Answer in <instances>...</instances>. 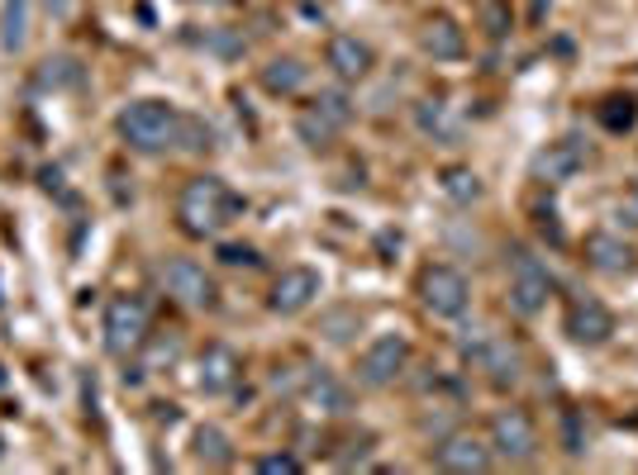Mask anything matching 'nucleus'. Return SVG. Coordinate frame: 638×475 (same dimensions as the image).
<instances>
[{
	"label": "nucleus",
	"mask_w": 638,
	"mask_h": 475,
	"mask_svg": "<svg viewBox=\"0 0 638 475\" xmlns=\"http://www.w3.org/2000/svg\"><path fill=\"white\" fill-rule=\"evenodd\" d=\"M406 362H410V342L400 333H382L368 352H362L358 380H362V386H372V390H386V386H396V380H400Z\"/></svg>",
	"instance_id": "nucleus-6"
},
{
	"label": "nucleus",
	"mask_w": 638,
	"mask_h": 475,
	"mask_svg": "<svg viewBox=\"0 0 638 475\" xmlns=\"http://www.w3.org/2000/svg\"><path fill=\"white\" fill-rule=\"evenodd\" d=\"M296 134H301L305 148H329V138L338 134V129H334V124H324V119H320L315 110H310V114L296 119Z\"/></svg>",
	"instance_id": "nucleus-24"
},
{
	"label": "nucleus",
	"mask_w": 638,
	"mask_h": 475,
	"mask_svg": "<svg viewBox=\"0 0 638 475\" xmlns=\"http://www.w3.org/2000/svg\"><path fill=\"white\" fill-rule=\"evenodd\" d=\"M44 82L48 86H53V82H76V76H82V72H76V62H68V58H58V62H44Z\"/></svg>",
	"instance_id": "nucleus-29"
},
{
	"label": "nucleus",
	"mask_w": 638,
	"mask_h": 475,
	"mask_svg": "<svg viewBox=\"0 0 638 475\" xmlns=\"http://www.w3.org/2000/svg\"><path fill=\"white\" fill-rule=\"evenodd\" d=\"M420 295L434 319H458L472 305V285H467V276L458 267H429L420 276Z\"/></svg>",
	"instance_id": "nucleus-4"
},
{
	"label": "nucleus",
	"mask_w": 638,
	"mask_h": 475,
	"mask_svg": "<svg viewBox=\"0 0 638 475\" xmlns=\"http://www.w3.org/2000/svg\"><path fill=\"white\" fill-rule=\"evenodd\" d=\"M420 129L424 134H434V138H453V129H448V114H444V105H434V100H424L420 105Z\"/></svg>",
	"instance_id": "nucleus-25"
},
{
	"label": "nucleus",
	"mask_w": 638,
	"mask_h": 475,
	"mask_svg": "<svg viewBox=\"0 0 638 475\" xmlns=\"http://www.w3.org/2000/svg\"><path fill=\"white\" fill-rule=\"evenodd\" d=\"M162 285H167V295H172L177 305L215 309V281H210V271H205L201 261H191V257L167 261V267H162Z\"/></svg>",
	"instance_id": "nucleus-7"
},
{
	"label": "nucleus",
	"mask_w": 638,
	"mask_h": 475,
	"mask_svg": "<svg viewBox=\"0 0 638 475\" xmlns=\"http://www.w3.org/2000/svg\"><path fill=\"white\" fill-rule=\"evenodd\" d=\"M191 452H195V461H201V466H210V471L233 466V442H229V433H225V428H215V424L195 428Z\"/></svg>",
	"instance_id": "nucleus-18"
},
{
	"label": "nucleus",
	"mask_w": 638,
	"mask_h": 475,
	"mask_svg": "<svg viewBox=\"0 0 638 475\" xmlns=\"http://www.w3.org/2000/svg\"><path fill=\"white\" fill-rule=\"evenodd\" d=\"M586 153L577 148V138H563V143H549V148L533 153V176L549 181V186H563V181H571L581 171Z\"/></svg>",
	"instance_id": "nucleus-14"
},
{
	"label": "nucleus",
	"mask_w": 638,
	"mask_h": 475,
	"mask_svg": "<svg viewBox=\"0 0 638 475\" xmlns=\"http://www.w3.org/2000/svg\"><path fill=\"white\" fill-rule=\"evenodd\" d=\"M120 138L134 153H167L181 143V114L162 100H134L120 110Z\"/></svg>",
	"instance_id": "nucleus-2"
},
{
	"label": "nucleus",
	"mask_w": 638,
	"mask_h": 475,
	"mask_svg": "<svg viewBox=\"0 0 638 475\" xmlns=\"http://www.w3.org/2000/svg\"><path fill=\"white\" fill-rule=\"evenodd\" d=\"M420 48H424L434 62H458L462 52H467V34H462L458 20L434 15V20H429L424 29H420Z\"/></svg>",
	"instance_id": "nucleus-15"
},
{
	"label": "nucleus",
	"mask_w": 638,
	"mask_h": 475,
	"mask_svg": "<svg viewBox=\"0 0 638 475\" xmlns=\"http://www.w3.org/2000/svg\"><path fill=\"white\" fill-rule=\"evenodd\" d=\"M549 295H553L549 267H543L539 257H529V253H515L510 257V309L529 319V314H539L543 305H549Z\"/></svg>",
	"instance_id": "nucleus-5"
},
{
	"label": "nucleus",
	"mask_w": 638,
	"mask_h": 475,
	"mask_svg": "<svg viewBox=\"0 0 638 475\" xmlns=\"http://www.w3.org/2000/svg\"><path fill=\"white\" fill-rule=\"evenodd\" d=\"M29 38V0H5V20H0V44L24 48Z\"/></svg>",
	"instance_id": "nucleus-21"
},
{
	"label": "nucleus",
	"mask_w": 638,
	"mask_h": 475,
	"mask_svg": "<svg viewBox=\"0 0 638 475\" xmlns=\"http://www.w3.org/2000/svg\"><path fill=\"white\" fill-rule=\"evenodd\" d=\"M219 261H225V267H257L263 257H257L249 243H225L219 247Z\"/></svg>",
	"instance_id": "nucleus-27"
},
{
	"label": "nucleus",
	"mask_w": 638,
	"mask_h": 475,
	"mask_svg": "<svg viewBox=\"0 0 638 475\" xmlns=\"http://www.w3.org/2000/svg\"><path fill=\"white\" fill-rule=\"evenodd\" d=\"M324 62H329V72L338 82H362V76L372 72L376 52H372V44H362L358 34H334L329 48H324Z\"/></svg>",
	"instance_id": "nucleus-12"
},
{
	"label": "nucleus",
	"mask_w": 638,
	"mask_h": 475,
	"mask_svg": "<svg viewBox=\"0 0 638 475\" xmlns=\"http://www.w3.org/2000/svg\"><path fill=\"white\" fill-rule=\"evenodd\" d=\"M444 191H448L458 205H472L477 195H481V181H477L472 167H448V171H444Z\"/></svg>",
	"instance_id": "nucleus-23"
},
{
	"label": "nucleus",
	"mask_w": 638,
	"mask_h": 475,
	"mask_svg": "<svg viewBox=\"0 0 638 475\" xmlns=\"http://www.w3.org/2000/svg\"><path fill=\"white\" fill-rule=\"evenodd\" d=\"M320 290H324V281H320V271H310V267H291V271H281L277 276V285H272V314H301V309H310L320 300Z\"/></svg>",
	"instance_id": "nucleus-9"
},
{
	"label": "nucleus",
	"mask_w": 638,
	"mask_h": 475,
	"mask_svg": "<svg viewBox=\"0 0 638 475\" xmlns=\"http://www.w3.org/2000/svg\"><path fill=\"white\" fill-rule=\"evenodd\" d=\"M344 328H348V314H334V319H329V338H334V342H348Z\"/></svg>",
	"instance_id": "nucleus-32"
},
{
	"label": "nucleus",
	"mask_w": 638,
	"mask_h": 475,
	"mask_svg": "<svg viewBox=\"0 0 638 475\" xmlns=\"http://www.w3.org/2000/svg\"><path fill=\"white\" fill-rule=\"evenodd\" d=\"M148 342V305L139 295H115L106 305V352L129 356Z\"/></svg>",
	"instance_id": "nucleus-3"
},
{
	"label": "nucleus",
	"mask_w": 638,
	"mask_h": 475,
	"mask_svg": "<svg viewBox=\"0 0 638 475\" xmlns=\"http://www.w3.org/2000/svg\"><path fill=\"white\" fill-rule=\"evenodd\" d=\"M477 366L491 376V386H496V390H510L519 380V352L510 348V342H501V338H491L486 348H481Z\"/></svg>",
	"instance_id": "nucleus-17"
},
{
	"label": "nucleus",
	"mask_w": 638,
	"mask_h": 475,
	"mask_svg": "<svg viewBox=\"0 0 638 475\" xmlns=\"http://www.w3.org/2000/svg\"><path fill=\"white\" fill-rule=\"evenodd\" d=\"M491 452L505 456V461H529L539 452V428L525 409H501L491 418Z\"/></svg>",
	"instance_id": "nucleus-8"
},
{
	"label": "nucleus",
	"mask_w": 638,
	"mask_h": 475,
	"mask_svg": "<svg viewBox=\"0 0 638 475\" xmlns=\"http://www.w3.org/2000/svg\"><path fill=\"white\" fill-rule=\"evenodd\" d=\"M324 124H334V129H348V119H353V100L344 96V90H320L315 105H310Z\"/></svg>",
	"instance_id": "nucleus-22"
},
{
	"label": "nucleus",
	"mask_w": 638,
	"mask_h": 475,
	"mask_svg": "<svg viewBox=\"0 0 638 475\" xmlns=\"http://www.w3.org/2000/svg\"><path fill=\"white\" fill-rule=\"evenodd\" d=\"M239 372H243L239 352L225 348V342H210V348L201 352V372H195V390H205V394H225V390L239 386Z\"/></svg>",
	"instance_id": "nucleus-13"
},
{
	"label": "nucleus",
	"mask_w": 638,
	"mask_h": 475,
	"mask_svg": "<svg viewBox=\"0 0 638 475\" xmlns=\"http://www.w3.org/2000/svg\"><path fill=\"white\" fill-rule=\"evenodd\" d=\"M601 119H605V129H634V119H638V110H634V100H605V110H601Z\"/></svg>",
	"instance_id": "nucleus-26"
},
{
	"label": "nucleus",
	"mask_w": 638,
	"mask_h": 475,
	"mask_svg": "<svg viewBox=\"0 0 638 475\" xmlns=\"http://www.w3.org/2000/svg\"><path fill=\"white\" fill-rule=\"evenodd\" d=\"M257 471H263V475H296V471H301V461H296L291 452H277V456L257 461Z\"/></svg>",
	"instance_id": "nucleus-28"
},
{
	"label": "nucleus",
	"mask_w": 638,
	"mask_h": 475,
	"mask_svg": "<svg viewBox=\"0 0 638 475\" xmlns=\"http://www.w3.org/2000/svg\"><path fill=\"white\" fill-rule=\"evenodd\" d=\"M305 76H310V68L301 58H272L263 68V90L267 96H296L305 86Z\"/></svg>",
	"instance_id": "nucleus-20"
},
{
	"label": "nucleus",
	"mask_w": 638,
	"mask_h": 475,
	"mask_svg": "<svg viewBox=\"0 0 638 475\" xmlns=\"http://www.w3.org/2000/svg\"><path fill=\"white\" fill-rule=\"evenodd\" d=\"M586 261L601 276H624V271H634V247L615 233H591L586 238Z\"/></svg>",
	"instance_id": "nucleus-16"
},
{
	"label": "nucleus",
	"mask_w": 638,
	"mask_h": 475,
	"mask_svg": "<svg viewBox=\"0 0 638 475\" xmlns=\"http://www.w3.org/2000/svg\"><path fill=\"white\" fill-rule=\"evenodd\" d=\"M48 5V15H58V20H68L72 10H76V0H44Z\"/></svg>",
	"instance_id": "nucleus-31"
},
{
	"label": "nucleus",
	"mask_w": 638,
	"mask_h": 475,
	"mask_svg": "<svg viewBox=\"0 0 638 475\" xmlns=\"http://www.w3.org/2000/svg\"><path fill=\"white\" fill-rule=\"evenodd\" d=\"M567 333H571V342H581V348H601V342L615 333V314H610L601 300L577 295L567 305Z\"/></svg>",
	"instance_id": "nucleus-11"
},
{
	"label": "nucleus",
	"mask_w": 638,
	"mask_h": 475,
	"mask_svg": "<svg viewBox=\"0 0 638 475\" xmlns=\"http://www.w3.org/2000/svg\"><path fill=\"white\" fill-rule=\"evenodd\" d=\"M233 209H239V200H233V191L225 186V181L195 176V181H186V191H181V200H177V219L191 238H210V233L225 229Z\"/></svg>",
	"instance_id": "nucleus-1"
},
{
	"label": "nucleus",
	"mask_w": 638,
	"mask_h": 475,
	"mask_svg": "<svg viewBox=\"0 0 638 475\" xmlns=\"http://www.w3.org/2000/svg\"><path fill=\"white\" fill-rule=\"evenodd\" d=\"M434 461H438L444 471H453V475H481V471H491L496 452H491V442L472 438V433H453V438L438 442Z\"/></svg>",
	"instance_id": "nucleus-10"
},
{
	"label": "nucleus",
	"mask_w": 638,
	"mask_h": 475,
	"mask_svg": "<svg viewBox=\"0 0 638 475\" xmlns=\"http://www.w3.org/2000/svg\"><path fill=\"white\" fill-rule=\"evenodd\" d=\"M305 394H310V404H320V414H348V409H353V394H348V386H344V380H334L329 372H310Z\"/></svg>",
	"instance_id": "nucleus-19"
},
{
	"label": "nucleus",
	"mask_w": 638,
	"mask_h": 475,
	"mask_svg": "<svg viewBox=\"0 0 638 475\" xmlns=\"http://www.w3.org/2000/svg\"><path fill=\"white\" fill-rule=\"evenodd\" d=\"M486 29L491 34H505V29H510V15H505V5H501V0H491V5H486Z\"/></svg>",
	"instance_id": "nucleus-30"
}]
</instances>
